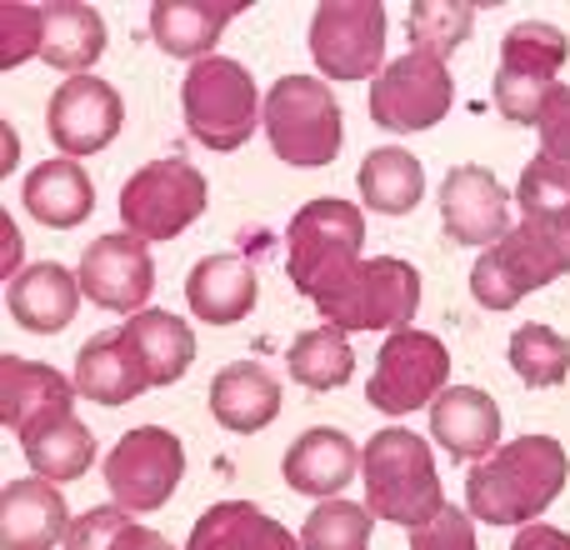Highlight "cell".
<instances>
[{"label": "cell", "instance_id": "cell-31", "mask_svg": "<svg viewBox=\"0 0 570 550\" xmlns=\"http://www.w3.org/2000/svg\"><path fill=\"white\" fill-rule=\"evenodd\" d=\"M20 445H26L30 471L56 485L80 481V475L90 471V461H96V435H90L76 415H60V421L40 425V431H30Z\"/></svg>", "mask_w": 570, "mask_h": 550}, {"label": "cell", "instance_id": "cell-17", "mask_svg": "<svg viewBox=\"0 0 570 550\" xmlns=\"http://www.w3.org/2000/svg\"><path fill=\"white\" fill-rule=\"evenodd\" d=\"M76 385L60 371L40 361H20V355H0V421L6 431H16L26 441L30 431L70 415V401H76Z\"/></svg>", "mask_w": 570, "mask_h": 550}, {"label": "cell", "instance_id": "cell-16", "mask_svg": "<svg viewBox=\"0 0 570 550\" xmlns=\"http://www.w3.org/2000/svg\"><path fill=\"white\" fill-rule=\"evenodd\" d=\"M511 190L485 166H455L441 186V226L455 246H495L511 230Z\"/></svg>", "mask_w": 570, "mask_h": 550}, {"label": "cell", "instance_id": "cell-29", "mask_svg": "<svg viewBox=\"0 0 570 550\" xmlns=\"http://www.w3.org/2000/svg\"><path fill=\"white\" fill-rule=\"evenodd\" d=\"M186 550H301V541L250 501H220L196 521Z\"/></svg>", "mask_w": 570, "mask_h": 550}, {"label": "cell", "instance_id": "cell-10", "mask_svg": "<svg viewBox=\"0 0 570 550\" xmlns=\"http://www.w3.org/2000/svg\"><path fill=\"white\" fill-rule=\"evenodd\" d=\"M180 475H186V445L166 425H136L116 441L106 455V485L110 501L130 515H150L176 495Z\"/></svg>", "mask_w": 570, "mask_h": 550}, {"label": "cell", "instance_id": "cell-9", "mask_svg": "<svg viewBox=\"0 0 570 550\" xmlns=\"http://www.w3.org/2000/svg\"><path fill=\"white\" fill-rule=\"evenodd\" d=\"M570 56L566 30L546 26V20H521V26L505 30L501 40V70H495V110L515 126H535L546 96L556 90Z\"/></svg>", "mask_w": 570, "mask_h": 550}, {"label": "cell", "instance_id": "cell-28", "mask_svg": "<svg viewBox=\"0 0 570 550\" xmlns=\"http://www.w3.org/2000/svg\"><path fill=\"white\" fill-rule=\"evenodd\" d=\"M106 50V20L90 6L76 0H56V6H40V60L70 76H86L90 66Z\"/></svg>", "mask_w": 570, "mask_h": 550}, {"label": "cell", "instance_id": "cell-39", "mask_svg": "<svg viewBox=\"0 0 570 550\" xmlns=\"http://www.w3.org/2000/svg\"><path fill=\"white\" fill-rule=\"evenodd\" d=\"M40 56V6H0V66Z\"/></svg>", "mask_w": 570, "mask_h": 550}, {"label": "cell", "instance_id": "cell-33", "mask_svg": "<svg viewBox=\"0 0 570 550\" xmlns=\"http://www.w3.org/2000/svg\"><path fill=\"white\" fill-rule=\"evenodd\" d=\"M66 550H176L160 531L140 526L120 505H96V511L76 515L66 531Z\"/></svg>", "mask_w": 570, "mask_h": 550}, {"label": "cell", "instance_id": "cell-5", "mask_svg": "<svg viewBox=\"0 0 570 550\" xmlns=\"http://www.w3.org/2000/svg\"><path fill=\"white\" fill-rule=\"evenodd\" d=\"M421 305V275L401 256L355 261L325 295H315V311L335 331H405Z\"/></svg>", "mask_w": 570, "mask_h": 550}, {"label": "cell", "instance_id": "cell-1", "mask_svg": "<svg viewBox=\"0 0 570 550\" xmlns=\"http://www.w3.org/2000/svg\"><path fill=\"white\" fill-rule=\"evenodd\" d=\"M566 451L551 435H521V441L491 451L465 481V511L485 526H531L556 495L566 491Z\"/></svg>", "mask_w": 570, "mask_h": 550}, {"label": "cell", "instance_id": "cell-32", "mask_svg": "<svg viewBox=\"0 0 570 550\" xmlns=\"http://www.w3.org/2000/svg\"><path fill=\"white\" fill-rule=\"evenodd\" d=\"M285 365H291L295 385H305V391H335V385L351 381L355 351H351V341H345V331L321 325V331L295 335V345L285 351Z\"/></svg>", "mask_w": 570, "mask_h": 550}, {"label": "cell", "instance_id": "cell-24", "mask_svg": "<svg viewBox=\"0 0 570 550\" xmlns=\"http://www.w3.org/2000/svg\"><path fill=\"white\" fill-rule=\"evenodd\" d=\"M210 415L236 435L266 431V425L281 415V385L271 381L266 365L236 361L210 381Z\"/></svg>", "mask_w": 570, "mask_h": 550}, {"label": "cell", "instance_id": "cell-40", "mask_svg": "<svg viewBox=\"0 0 570 550\" xmlns=\"http://www.w3.org/2000/svg\"><path fill=\"white\" fill-rule=\"evenodd\" d=\"M411 550H481V546H475L471 515L445 505V511H435L431 521L411 531Z\"/></svg>", "mask_w": 570, "mask_h": 550}, {"label": "cell", "instance_id": "cell-30", "mask_svg": "<svg viewBox=\"0 0 570 550\" xmlns=\"http://www.w3.org/2000/svg\"><path fill=\"white\" fill-rule=\"evenodd\" d=\"M355 186H361L365 206H371L375 216H405V210H415L421 206V196H425V170H421V160H415L411 150L381 146V150H371V156L361 160Z\"/></svg>", "mask_w": 570, "mask_h": 550}, {"label": "cell", "instance_id": "cell-37", "mask_svg": "<svg viewBox=\"0 0 570 550\" xmlns=\"http://www.w3.org/2000/svg\"><path fill=\"white\" fill-rule=\"evenodd\" d=\"M525 216H546V220H570V176L546 160H531L521 170V186H515Z\"/></svg>", "mask_w": 570, "mask_h": 550}, {"label": "cell", "instance_id": "cell-4", "mask_svg": "<svg viewBox=\"0 0 570 550\" xmlns=\"http://www.w3.org/2000/svg\"><path fill=\"white\" fill-rule=\"evenodd\" d=\"M186 130L210 150H240L256 136V120H266V100L256 96V76L230 56H206L186 70L180 86Z\"/></svg>", "mask_w": 570, "mask_h": 550}, {"label": "cell", "instance_id": "cell-3", "mask_svg": "<svg viewBox=\"0 0 570 550\" xmlns=\"http://www.w3.org/2000/svg\"><path fill=\"white\" fill-rule=\"evenodd\" d=\"M365 475V511L391 526H425L435 511H445V491L435 475L431 445L415 431H375L361 451Z\"/></svg>", "mask_w": 570, "mask_h": 550}, {"label": "cell", "instance_id": "cell-27", "mask_svg": "<svg viewBox=\"0 0 570 550\" xmlns=\"http://www.w3.org/2000/svg\"><path fill=\"white\" fill-rule=\"evenodd\" d=\"M120 335L130 341V351H136V361H140V371H146L150 385H176L180 375L190 371V361H196V335H190V325L170 311L130 315V321L120 325Z\"/></svg>", "mask_w": 570, "mask_h": 550}, {"label": "cell", "instance_id": "cell-20", "mask_svg": "<svg viewBox=\"0 0 570 550\" xmlns=\"http://www.w3.org/2000/svg\"><path fill=\"white\" fill-rule=\"evenodd\" d=\"M431 435L455 461H485L501 441V411L485 391L455 385V391H441L431 401Z\"/></svg>", "mask_w": 570, "mask_h": 550}, {"label": "cell", "instance_id": "cell-34", "mask_svg": "<svg viewBox=\"0 0 570 550\" xmlns=\"http://www.w3.org/2000/svg\"><path fill=\"white\" fill-rule=\"evenodd\" d=\"M511 365L525 385H535V391L561 385L570 375V341L561 331H551V325L531 321L511 335Z\"/></svg>", "mask_w": 570, "mask_h": 550}, {"label": "cell", "instance_id": "cell-14", "mask_svg": "<svg viewBox=\"0 0 570 550\" xmlns=\"http://www.w3.org/2000/svg\"><path fill=\"white\" fill-rule=\"evenodd\" d=\"M76 281L86 301H96L100 311H120L130 321L146 311L150 291H156V261L140 236L116 230V236H96V246H86Z\"/></svg>", "mask_w": 570, "mask_h": 550}, {"label": "cell", "instance_id": "cell-41", "mask_svg": "<svg viewBox=\"0 0 570 550\" xmlns=\"http://www.w3.org/2000/svg\"><path fill=\"white\" fill-rule=\"evenodd\" d=\"M511 550H570V536H566V531H556V526L531 521L521 536H515V546H511Z\"/></svg>", "mask_w": 570, "mask_h": 550}, {"label": "cell", "instance_id": "cell-26", "mask_svg": "<svg viewBox=\"0 0 570 550\" xmlns=\"http://www.w3.org/2000/svg\"><path fill=\"white\" fill-rule=\"evenodd\" d=\"M20 200H26V210L40 220V226L50 230H76L80 220L96 210V190H90V176L76 166L70 156L60 160H46V166H36L26 176V186H20Z\"/></svg>", "mask_w": 570, "mask_h": 550}, {"label": "cell", "instance_id": "cell-25", "mask_svg": "<svg viewBox=\"0 0 570 550\" xmlns=\"http://www.w3.org/2000/svg\"><path fill=\"white\" fill-rule=\"evenodd\" d=\"M261 281L240 256H206L186 281V301L200 321L210 325H236L256 311Z\"/></svg>", "mask_w": 570, "mask_h": 550}, {"label": "cell", "instance_id": "cell-15", "mask_svg": "<svg viewBox=\"0 0 570 550\" xmlns=\"http://www.w3.org/2000/svg\"><path fill=\"white\" fill-rule=\"evenodd\" d=\"M126 126V106H120V90L100 76H70L66 86L50 96L46 106V130L56 140V150L76 156H96Z\"/></svg>", "mask_w": 570, "mask_h": 550}, {"label": "cell", "instance_id": "cell-13", "mask_svg": "<svg viewBox=\"0 0 570 550\" xmlns=\"http://www.w3.org/2000/svg\"><path fill=\"white\" fill-rule=\"evenodd\" d=\"M451 106H455L451 70H445V60L425 56V50L391 60L371 86V120L381 130H395V136L441 126Z\"/></svg>", "mask_w": 570, "mask_h": 550}, {"label": "cell", "instance_id": "cell-22", "mask_svg": "<svg viewBox=\"0 0 570 550\" xmlns=\"http://www.w3.org/2000/svg\"><path fill=\"white\" fill-rule=\"evenodd\" d=\"M355 471H361V451L351 445V435L331 425L305 431L285 451V485L301 495H341Z\"/></svg>", "mask_w": 570, "mask_h": 550}, {"label": "cell", "instance_id": "cell-19", "mask_svg": "<svg viewBox=\"0 0 570 550\" xmlns=\"http://www.w3.org/2000/svg\"><path fill=\"white\" fill-rule=\"evenodd\" d=\"M80 281L56 261H40V266H26L10 275V291H6V311L16 315V325L36 335H56L76 321V305H80Z\"/></svg>", "mask_w": 570, "mask_h": 550}, {"label": "cell", "instance_id": "cell-6", "mask_svg": "<svg viewBox=\"0 0 570 550\" xmlns=\"http://www.w3.org/2000/svg\"><path fill=\"white\" fill-rule=\"evenodd\" d=\"M285 246H291V285L301 295H325L345 271L361 261L365 246V216L351 200L321 196L311 206L295 210L291 230H285Z\"/></svg>", "mask_w": 570, "mask_h": 550}, {"label": "cell", "instance_id": "cell-8", "mask_svg": "<svg viewBox=\"0 0 570 550\" xmlns=\"http://www.w3.org/2000/svg\"><path fill=\"white\" fill-rule=\"evenodd\" d=\"M206 176L190 160H150L120 190V220L140 240H176L180 230H190L206 216Z\"/></svg>", "mask_w": 570, "mask_h": 550}, {"label": "cell", "instance_id": "cell-38", "mask_svg": "<svg viewBox=\"0 0 570 550\" xmlns=\"http://www.w3.org/2000/svg\"><path fill=\"white\" fill-rule=\"evenodd\" d=\"M535 130H541V156L535 160H546V166L570 176V86H556L551 96H546L541 116H535Z\"/></svg>", "mask_w": 570, "mask_h": 550}, {"label": "cell", "instance_id": "cell-7", "mask_svg": "<svg viewBox=\"0 0 570 550\" xmlns=\"http://www.w3.org/2000/svg\"><path fill=\"white\" fill-rule=\"evenodd\" d=\"M266 136L285 166H331L341 156V100L315 76H285L266 96Z\"/></svg>", "mask_w": 570, "mask_h": 550}, {"label": "cell", "instance_id": "cell-11", "mask_svg": "<svg viewBox=\"0 0 570 550\" xmlns=\"http://www.w3.org/2000/svg\"><path fill=\"white\" fill-rule=\"evenodd\" d=\"M451 381V351L431 331H391V341L375 355V375L365 385V401L381 415H405L431 405Z\"/></svg>", "mask_w": 570, "mask_h": 550}, {"label": "cell", "instance_id": "cell-35", "mask_svg": "<svg viewBox=\"0 0 570 550\" xmlns=\"http://www.w3.org/2000/svg\"><path fill=\"white\" fill-rule=\"evenodd\" d=\"M371 546V511L355 501H321L305 515L301 550H365Z\"/></svg>", "mask_w": 570, "mask_h": 550}, {"label": "cell", "instance_id": "cell-2", "mask_svg": "<svg viewBox=\"0 0 570 550\" xmlns=\"http://www.w3.org/2000/svg\"><path fill=\"white\" fill-rule=\"evenodd\" d=\"M566 271H570V220L525 216L495 246L481 251V261L471 271V295L485 311H511L515 301L561 281Z\"/></svg>", "mask_w": 570, "mask_h": 550}, {"label": "cell", "instance_id": "cell-12", "mask_svg": "<svg viewBox=\"0 0 570 550\" xmlns=\"http://www.w3.org/2000/svg\"><path fill=\"white\" fill-rule=\"evenodd\" d=\"M311 56H315V70H325L331 80L381 76L385 6H375V0H325V6H315Z\"/></svg>", "mask_w": 570, "mask_h": 550}, {"label": "cell", "instance_id": "cell-23", "mask_svg": "<svg viewBox=\"0 0 570 550\" xmlns=\"http://www.w3.org/2000/svg\"><path fill=\"white\" fill-rule=\"evenodd\" d=\"M76 391L96 405H126V401H136L140 391H150V381H146V371H140L126 335L106 331V335H90L76 351Z\"/></svg>", "mask_w": 570, "mask_h": 550}, {"label": "cell", "instance_id": "cell-18", "mask_svg": "<svg viewBox=\"0 0 570 550\" xmlns=\"http://www.w3.org/2000/svg\"><path fill=\"white\" fill-rule=\"evenodd\" d=\"M70 505L60 501L56 481H10L0 495V550H56L70 531Z\"/></svg>", "mask_w": 570, "mask_h": 550}, {"label": "cell", "instance_id": "cell-21", "mask_svg": "<svg viewBox=\"0 0 570 550\" xmlns=\"http://www.w3.org/2000/svg\"><path fill=\"white\" fill-rule=\"evenodd\" d=\"M240 10H246L240 0H156L150 6V36L166 56L206 60Z\"/></svg>", "mask_w": 570, "mask_h": 550}, {"label": "cell", "instance_id": "cell-36", "mask_svg": "<svg viewBox=\"0 0 570 550\" xmlns=\"http://www.w3.org/2000/svg\"><path fill=\"white\" fill-rule=\"evenodd\" d=\"M471 6H451V0H421L411 6V50H425V56L445 60L465 36H471Z\"/></svg>", "mask_w": 570, "mask_h": 550}]
</instances>
